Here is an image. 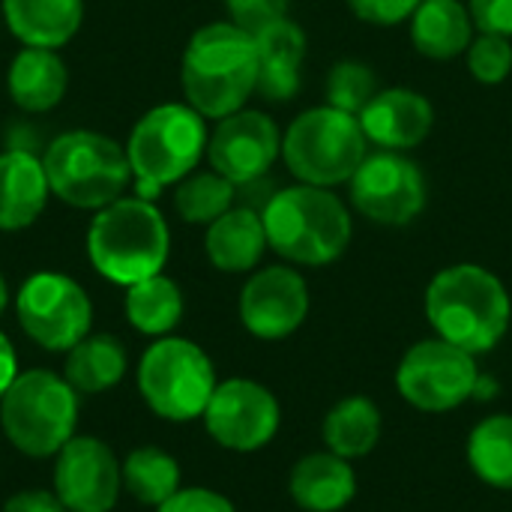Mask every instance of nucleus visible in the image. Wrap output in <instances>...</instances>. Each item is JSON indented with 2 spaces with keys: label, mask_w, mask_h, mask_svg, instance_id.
I'll use <instances>...</instances> for the list:
<instances>
[{
  "label": "nucleus",
  "mask_w": 512,
  "mask_h": 512,
  "mask_svg": "<svg viewBox=\"0 0 512 512\" xmlns=\"http://www.w3.org/2000/svg\"><path fill=\"white\" fill-rule=\"evenodd\" d=\"M180 84L186 102L210 120H222L246 105L258 90V45L255 36L231 21H213L192 33Z\"/></svg>",
  "instance_id": "obj_1"
},
{
  "label": "nucleus",
  "mask_w": 512,
  "mask_h": 512,
  "mask_svg": "<svg viewBox=\"0 0 512 512\" xmlns=\"http://www.w3.org/2000/svg\"><path fill=\"white\" fill-rule=\"evenodd\" d=\"M426 318L438 339L477 357L498 348L507 336L510 294L492 270L480 264H453L429 282Z\"/></svg>",
  "instance_id": "obj_2"
},
{
  "label": "nucleus",
  "mask_w": 512,
  "mask_h": 512,
  "mask_svg": "<svg viewBox=\"0 0 512 512\" xmlns=\"http://www.w3.org/2000/svg\"><path fill=\"white\" fill-rule=\"evenodd\" d=\"M267 246L291 264H333L351 243V213L345 201L324 186H288L264 210Z\"/></svg>",
  "instance_id": "obj_3"
},
{
  "label": "nucleus",
  "mask_w": 512,
  "mask_h": 512,
  "mask_svg": "<svg viewBox=\"0 0 512 512\" xmlns=\"http://www.w3.org/2000/svg\"><path fill=\"white\" fill-rule=\"evenodd\" d=\"M171 252L165 216L147 198H117L102 207L87 231V255L99 276L135 285L162 273Z\"/></svg>",
  "instance_id": "obj_4"
},
{
  "label": "nucleus",
  "mask_w": 512,
  "mask_h": 512,
  "mask_svg": "<svg viewBox=\"0 0 512 512\" xmlns=\"http://www.w3.org/2000/svg\"><path fill=\"white\" fill-rule=\"evenodd\" d=\"M207 141V123L189 102H165L150 108L135 123L126 144L138 198L153 201L165 186L189 177L207 153Z\"/></svg>",
  "instance_id": "obj_5"
},
{
  "label": "nucleus",
  "mask_w": 512,
  "mask_h": 512,
  "mask_svg": "<svg viewBox=\"0 0 512 512\" xmlns=\"http://www.w3.org/2000/svg\"><path fill=\"white\" fill-rule=\"evenodd\" d=\"M0 426L18 453L30 459L57 456L75 438L78 393L57 372H18L0 399Z\"/></svg>",
  "instance_id": "obj_6"
},
{
  "label": "nucleus",
  "mask_w": 512,
  "mask_h": 512,
  "mask_svg": "<svg viewBox=\"0 0 512 512\" xmlns=\"http://www.w3.org/2000/svg\"><path fill=\"white\" fill-rule=\"evenodd\" d=\"M42 165L51 195L78 210H102L114 204L132 183L126 147L87 129L54 138Z\"/></svg>",
  "instance_id": "obj_7"
},
{
  "label": "nucleus",
  "mask_w": 512,
  "mask_h": 512,
  "mask_svg": "<svg viewBox=\"0 0 512 512\" xmlns=\"http://www.w3.org/2000/svg\"><path fill=\"white\" fill-rule=\"evenodd\" d=\"M369 156V138L360 117L333 105L303 111L282 135V159L288 171L309 186L333 189L348 183Z\"/></svg>",
  "instance_id": "obj_8"
},
{
  "label": "nucleus",
  "mask_w": 512,
  "mask_h": 512,
  "mask_svg": "<svg viewBox=\"0 0 512 512\" xmlns=\"http://www.w3.org/2000/svg\"><path fill=\"white\" fill-rule=\"evenodd\" d=\"M138 390L147 408L171 423H189L204 417L216 390L213 360L189 339L162 336L138 363Z\"/></svg>",
  "instance_id": "obj_9"
},
{
  "label": "nucleus",
  "mask_w": 512,
  "mask_h": 512,
  "mask_svg": "<svg viewBox=\"0 0 512 512\" xmlns=\"http://www.w3.org/2000/svg\"><path fill=\"white\" fill-rule=\"evenodd\" d=\"M477 384L480 372L474 354L444 339L411 345L396 372V387L402 399L429 414H444L465 405L477 393Z\"/></svg>",
  "instance_id": "obj_10"
},
{
  "label": "nucleus",
  "mask_w": 512,
  "mask_h": 512,
  "mask_svg": "<svg viewBox=\"0 0 512 512\" xmlns=\"http://www.w3.org/2000/svg\"><path fill=\"white\" fill-rule=\"evenodd\" d=\"M15 312L21 330L48 351H69L78 345L93 324V303L87 291L66 273H33L18 297Z\"/></svg>",
  "instance_id": "obj_11"
},
{
  "label": "nucleus",
  "mask_w": 512,
  "mask_h": 512,
  "mask_svg": "<svg viewBox=\"0 0 512 512\" xmlns=\"http://www.w3.org/2000/svg\"><path fill=\"white\" fill-rule=\"evenodd\" d=\"M351 204L372 222L387 228L411 225L426 207V177L405 156L393 150H378L363 159V165L348 180Z\"/></svg>",
  "instance_id": "obj_12"
},
{
  "label": "nucleus",
  "mask_w": 512,
  "mask_h": 512,
  "mask_svg": "<svg viewBox=\"0 0 512 512\" xmlns=\"http://www.w3.org/2000/svg\"><path fill=\"white\" fill-rule=\"evenodd\" d=\"M279 402L276 396L249 378H231L216 384L207 411L204 426L210 438L234 453H255L267 447L279 432Z\"/></svg>",
  "instance_id": "obj_13"
},
{
  "label": "nucleus",
  "mask_w": 512,
  "mask_h": 512,
  "mask_svg": "<svg viewBox=\"0 0 512 512\" xmlns=\"http://www.w3.org/2000/svg\"><path fill=\"white\" fill-rule=\"evenodd\" d=\"M54 492L69 512H111L123 492V462L90 435H75L54 462Z\"/></svg>",
  "instance_id": "obj_14"
},
{
  "label": "nucleus",
  "mask_w": 512,
  "mask_h": 512,
  "mask_svg": "<svg viewBox=\"0 0 512 512\" xmlns=\"http://www.w3.org/2000/svg\"><path fill=\"white\" fill-rule=\"evenodd\" d=\"M282 153V132L264 114L252 108H240L222 117L207 141L210 168L228 177L234 186L255 183L264 177Z\"/></svg>",
  "instance_id": "obj_15"
},
{
  "label": "nucleus",
  "mask_w": 512,
  "mask_h": 512,
  "mask_svg": "<svg viewBox=\"0 0 512 512\" xmlns=\"http://www.w3.org/2000/svg\"><path fill=\"white\" fill-rule=\"evenodd\" d=\"M309 315L306 279L291 267H264L240 291V321L243 327L267 342L285 339L300 330Z\"/></svg>",
  "instance_id": "obj_16"
},
{
  "label": "nucleus",
  "mask_w": 512,
  "mask_h": 512,
  "mask_svg": "<svg viewBox=\"0 0 512 512\" xmlns=\"http://www.w3.org/2000/svg\"><path fill=\"white\" fill-rule=\"evenodd\" d=\"M435 123L432 102L411 87L378 90L375 99L360 111V126L378 150L405 153L420 147Z\"/></svg>",
  "instance_id": "obj_17"
},
{
  "label": "nucleus",
  "mask_w": 512,
  "mask_h": 512,
  "mask_svg": "<svg viewBox=\"0 0 512 512\" xmlns=\"http://www.w3.org/2000/svg\"><path fill=\"white\" fill-rule=\"evenodd\" d=\"M258 45V93L270 102H288L300 90V69L306 60V33L297 21L282 18L261 33Z\"/></svg>",
  "instance_id": "obj_18"
},
{
  "label": "nucleus",
  "mask_w": 512,
  "mask_h": 512,
  "mask_svg": "<svg viewBox=\"0 0 512 512\" xmlns=\"http://www.w3.org/2000/svg\"><path fill=\"white\" fill-rule=\"evenodd\" d=\"M51 195L45 165L27 150L0 153V231L33 225Z\"/></svg>",
  "instance_id": "obj_19"
},
{
  "label": "nucleus",
  "mask_w": 512,
  "mask_h": 512,
  "mask_svg": "<svg viewBox=\"0 0 512 512\" xmlns=\"http://www.w3.org/2000/svg\"><path fill=\"white\" fill-rule=\"evenodd\" d=\"M288 492L294 504L306 512L345 510L357 495V477L348 459L336 453H312L291 471Z\"/></svg>",
  "instance_id": "obj_20"
},
{
  "label": "nucleus",
  "mask_w": 512,
  "mask_h": 512,
  "mask_svg": "<svg viewBox=\"0 0 512 512\" xmlns=\"http://www.w3.org/2000/svg\"><path fill=\"white\" fill-rule=\"evenodd\" d=\"M204 252L222 273H249L267 252V231L261 213L249 207H231L207 225Z\"/></svg>",
  "instance_id": "obj_21"
},
{
  "label": "nucleus",
  "mask_w": 512,
  "mask_h": 512,
  "mask_svg": "<svg viewBox=\"0 0 512 512\" xmlns=\"http://www.w3.org/2000/svg\"><path fill=\"white\" fill-rule=\"evenodd\" d=\"M414 48L429 60L462 57L474 42V18L462 0H420L408 18Z\"/></svg>",
  "instance_id": "obj_22"
},
{
  "label": "nucleus",
  "mask_w": 512,
  "mask_h": 512,
  "mask_svg": "<svg viewBox=\"0 0 512 512\" xmlns=\"http://www.w3.org/2000/svg\"><path fill=\"white\" fill-rule=\"evenodd\" d=\"M69 84V72L66 63L60 60V54L54 48H21L12 63H9V96L21 111L39 114V111H51Z\"/></svg>",
  "instance_id": "obj_23"
},
{
  "label": "nucleus",
  "mask_w": 512,
  "mask_h": 512,
  "mask_svg": "<svg viewBox=\"0 0 512 512\" xmlns=\"http://www.w3.org/2000/svg\"><path fill=\"white\" fill-rule=\"evenodd\" d=\"M9 30L30 48L66 45L84 18V0H3Z\"/></svg>",
  "instance_id": "obj_24"
},
{
  "label": "nucleus",
  "mask_w": 512,
  "mask_h": 512,
  "mask_svg": "<svg viewBox=\"0 0 512 512\" xmlns=\"http://www.w3.org/2000/svg\"><path fill=\"white\" fill-rule=\"evenodd\" d=\"M126 348L111 333H87L78 345L66 351L63 378L78 396H96L111 390L126 375Z\"/></svg>",
  "instance_id": "obj_25"
},
{
  "label": "nucleus",
  "mask_w": 512,
  "mask_h": 512,
  "mask_svg": "<svg viewBox=\"0 0 512 512\" xmlns=\"http://www.w3.org/2000/svg\"><path fill=\"white\" fill-rule=\"evenodd\" d=\"M381 438V411L366 396L342 399L324 420V444L342 459H363Z\"/></svg>",
  "instance_id": "obj_26"
},
{
  "label": "nucleus",
  "mask_w": 512,
  "mask_h": 512,
  "mask_svg": "<svg viewBox=\"0 0 512 512\" xmlns=\"http://www.w3.org/2000/svg\"><path fill=\"white\" fill-rule=\"evenodd\" d=\"M126 318L144 336H168L183 318V294L174 279L156 273L126 288Z\"/></svg>",
  "instance_id": "obj_27"
},
{
  "label": "nucleus",
  "mask_w": 512,
  "mask_h": 512,
  "mask_svg": "<svg viewBox=\"0 0 512 512\" xmlns=\"http://www.w3.org/2000/svg\"><path fill=\"white\" fill-rule=\"evenodd\" d=\"M123 489L147 507H162L180 492V465L159 447H138L123 462Z\"/></svg>",
  "instance_id": "obj_28"
},
{
  "label": "nucleus",
  "mask_w": 512,
  "mask_h": 512,
  "mask_svg": "<svg viewBox=\"0 0 512 512\" xmlns=\"http://www.w3.org/2000/svg\"><path fill=\"white\" fill-rule=\"evenodd\" d=\"M468 462L474 474L501 492H512V417L495 414L468 438Z\"/></svg>",
  "instance_id": "obj_29"
},
{
  "label": "nucleus",
  "mask_w": 512,
  "mask_h": 512,
  "mask_svg": "<svg viewBox=\"0 0 512 512\" xmlns=\"http://www.w3.org/2000/svg\"><path fill=\"white\" fill-rule=\"evenodd\" d=\"M237 186L222 177L219 171H201V174H189L177 183L174 192V207L177 213L192 222V225H210L216 222L222 213H228L234 207V192Z\"/></svg>",
  "instance_id": "obj_30"
},
{
  "label": "nucleus",
  "mask_w": 512,
  "mask_h": 512,
  "mask_svg": "<svg viewBox=\"0 0 512 512\" xmlns=\"http://www.w3.org/2000/svg\"><path fill=\"white\" fill-rule=\"evenodd\" d=\"M378 90L381 87L375 72L357 60H339L327 75V105L348 111L354 117H360V111L375 99Z\"/></svg>",
  "instance_id": "obj_31"
},
{
  "label": "nucleus",
  "mask_w": 512,
  "mask_h": 512,
  "mask_svg": "<svg viewBox=\"0 0 512 512\" xmlns=\"http://www.w3.org/2000/svg\"><path fill=\"white\" fill-rule=\"evenodd\" d=\"M468 54V69L480 84H501L512 72V42L507 36L480 33L474 36Z\"/></svg>",
  "instance_id": "obj_32"
},
{
  "label": "nucleus",
  "mask_w": 512,
  "mask_h": 512,
  "mask_svg": "<svg viewBox=\"0 0 512 512\" xmlns=\"http://www.w3.org/2000/svg\"><path fill=\"white\" fill-rule=\"evenodd\" d=\"M231 24L246 33H261L264 27L288 18V0H225Z\"/></svg>",
  "instance_id": "obj_33"
},
{
  "label": "nucleus",
  "mask_w": 512,
  "mask_h": 512,
  "mask_svg": "<svg viewBox=\"0 0 512 512\" xmlns=\"http://www.w3.org/2000/svg\"><path fill=\"white\" fill-rule=\"evenodd\" d=\"M351 12L375 27H393L414 15L420 0H348Z\"/></svg>",
  "instance_id": "obj_34"
},
{
  "label": "nucleus",
  "mask_w": 512,
  "mask_h": 512,
  "mask_svg": "<svg viewBox=\"0 0 512 512\" xmlns=\"http://www.w3.org/2000/svg\"><path fill=\"white\" fill-rule=\"evenodd\" d=\"M468 12L480 33L512 39V0H468Z\"/></svg>",
  "instance_id": "obj_35"
},
{
  "label": "nucleus",
  "mask_w": 512,
  "mask_h": 512,
  "mask_svg": "<svg viewBox=\"0 0 512 512\" xmlns=\"http://www.w3.org/2000/svg\"><path fill=\"white\" fill-rule=\"evenodd\" d=\"M156 512H237L234 504L213 492V489H180L174 498H168L162 507H156Z\"/></svg>",
  "instance_id": "obj_36"
},
{
  "label": "nucleus",
  "mask_w": 512,
  "mask_h": 512,
  "mask_svg": "<svg viewBox=\"0 0 512 512\" xmlns=\"http://www.w3.org/2000/svg\"><path fill=\"white\" fill-rule=\"evenodd\" d=\"M3 512H69L66 504L57 498V492H45V489H24L15 492L6 504Z\"/></svg>",
  "instance_id": "obj_37"
},
{
  "label": "nucleus",
  "mask_w": 512,
  "mask_h": 512,
  "mask_svg": "<svg viewBox=\"0 0 512 512\" xmlns=\"http://www.w3.org/2000/svg\"><path fill=\"white\" fill-rule=\"evenodd\" d=\"M15 378H18V357H15L12 342L0 333V399L12 387Z\"/></svg>",
  "instance_id": "obj_38"
},
{
  "label": "nucleus",
  "mask_w": 512,
  "mask_h": 512,
  "mask_svg": "<svg viewBox=\"0 0 512 512\" xmlns=\"http://www.w3.org/2000/svg\"><path fill=\"white\" fill-rule=\"evenodd\" d=\"M6 303H9V288H6V279L0 276V315L6 312Z\"/></svg>",
  "instance_id": "obj_39"
}]
</instances>
